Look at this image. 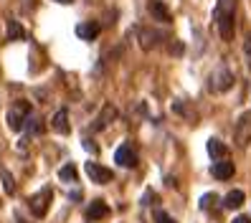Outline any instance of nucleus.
Wrapping results in <instances>:
<instances>
[{
    "label": "nucleus",
    "mask_w": 251,
    "mask_h": 223,
    "mask_svg": "<svg viewBox=\"0 0 251 223\" xmlns=\"http://www.w3.org/2000/svg\"><path fill=\"white\" fill-rule=\"evenodd\" d=\"M224 205L231 208V211H233V208H241L244 205V190H231L228 196L224 198Z\"/></svg>",
    "instance_id": "nucleus-17"
},
{
    "label": "nucleus",
    "mask_w": 251,
    "mask_h": 223,
    "mask_svg": "<svg viewBox=\"0 0 251 223\" xmlns=\"http://www.w3.org/2000/svg\"><path fill=\"white\" fill-rule=\"evenodd\" d=\"M236 142H239L241 147H246L251 142V112H244L239 117V122H236Z\"/></svg>",
    "instance_id": "nucleus-6"
},
{
    "label": "nucleus",
    "mask_w": 251,
    "mask_h": 223,
    "mask_svg": "<svg viewBox=\"0 0 251 223\" xmlns=\"http://www.w3.org/2000/svg\"><path fill=\"white\" fill-rule=\"evenodd\" d=\"M84 147H86V150H89V152H97V145H94L92 140H84Z\"/></svg>",
    "instance_id": "nucleus-24"
},
{
    "label": "nucleus",
    "mask_w": 251,
    "mask_h": 223,
    "mask_svg": "<svg viewBox=\"0 0 251 223\" xmlns=\"http://www.w3.org/2000/svg\"><path fill=\"white\" fill-rule=\"evenodd\" d=\"M114 162L120 168H137V162H140V157H137V147L132 145V142H125L120 150L114 152Z\"/></svg>",
    "instance_id": "nucleus-3"
},
{
    "label": "nucleus",
    "mask_w": 251,
    "mask_h": 223,
    "mask_svg": "<svg viewBox=\"0 0 251 223\" xmlns=\"http://www.w3.org/2000/svg\"><path fill=\"white\" fill-rule=\"evenodd\" d=\"M53 3H61V5H71L74 0H53Z\"/></svg>",
    "instance_id": "nucleus-26"
},
{
    "label": "nucleus",
    "mask_w": 251,
    "mask_h": 223,
    "mask_svg": "<svg viewBox=\"0 0 251 223\" xmlns=\"http://www.w3.org/2000/svg\"><path fill=\"white\" fill-rule=\"evenodd\" d=\"M114 117H117L114 107H104V114H99V117H97V122L92 124V132H99V129H104V127L109 124V120H114Z\"/></svg>",
    "instance_id": "nucleus-15"
},
{
    "label": "nucleus",
    "mask_w": 251,
    "mask_h": 223,
    "mask_svg": "<svg viewBox=\"0 0 251 223\" xmlns=\"http://www.w3.org/2000/svg\"><path fill=\"white\" fill-rule=\"evenodd\" d=\"M99 31H101V25H99L97 21H86V23L76 25V36H79L81 41H97Z\"/></svg>",
    "instance_id": "nucleus-9"
},
{
    "label": "nucleus",
    "mask_w": 251,
    "mask_h": 223,
    "mask_svg": "<svg viewBox=\"0 0 251 223\" xmlns=\"http://www.w3.org/2000/svg\"><path fill=\"white\" fill-rule=\"evenodd\" d=\"M233 223H251L249 216H239V218H233Z\"/></svg>",
    "instance_id": "nucleus-25"
},
{
    "label": "nucleus",
    "mask_w": 251,
    "mask_h": 223,
    "mask_svg": "<svg viewBox=\"0 0 251 223\" xmlns=\"http://www.w3.org/2000/svg\"><path fill=\"white\" fill-rule=\"evenodd\" d=\"M244 53H246V58H249V69H251V36H249L246 43H244Z\"/></svg>",
    "instance_id": "nucleus-23"
},
{
    "label": "nucleus",
    "mask_w": 251,
    "mask_h": 223,
    "mask_svg": "<svg viewBox=\"0 0 251 223\" xmlns=\"http://www.w3.org/2000/svg\"><path fill=\"white\" fill-rule=\"evenodd\" d=\"M211 173H213L216 180H228V177H233L236 168H233V162H228V160L224 157V160H216V162H213Z\"/></svg>",
    "instance_id": "nucleus-7"
},
{
    "label": "nucleus",
    "mask_w": 251,
    "mask_h": 223,
    "mask_svg": "<svg viewBox=\"0 0 251 223\" xmlns=\"http://www.w3.org/2000/svg\"><path fill=\"white\" fill-rule=\"evenodd\" d=\"M23 120H25V114H23L18 107H13V109L8 112V127H10V129L21 132V129H23Z\"/></svg>",
    "instance_id": "nucleus-16"
},
{
    "label": "nucleus",
    "mask_w": 251,
    "mask_h": 223,
    "mask_svg": "<svg viewBox=\"0 0 251 223\" xmlns=\"http://www.w3.org/2000/svg\"><path fill=\"white\" fill-rule=\"evenodd\" d=\"M84 170H86V175H89L94 183H99V185L114 180V173H112L109 168H104V165H99V162H86Z\"/></svg>",
    "instance_id": "nucleus-5"
},
{
    "label": "nucleus",
    "mask_w": 251,
    "mask_h": 223,
    "mask_svg": "<svg viewBox=\"0 0 251 223\" xmlns=\"http://www.w3.org/2000/svg\"><path fill=\"white\" fill-rule=\"evenodd\" d=\"M23 132H28V135H41V132H43V120L36 117V114H25Z\"/></svg>",
    "instance_id": "nucleus-12"
},
{
    "label": "nucleus",
    "mask_w": 251,
    "mask_h": 223,
    "mask_svg": "<svg viewBox=\"0 0 251 223\" xmlns=\"http://www.w3.org/2000/svg\"><path fill=\"white\" fill-rule=\"evenodd\" d=\"M231 86H233V71L228 66H224V64H221L218 69H213V74L208 76V89L211 92L221 94V92H228Z\"/></svg>",
    "instance_id": "nucleus-2"
},
{
    "label": "nucleus",
    "mask_w": 251,
    "mask_h": 223,
    "mask_svg": "<svg viewBox=\"0 0 251 223\" xmlns=\"http://www.w3.org/2000/svg\"><path fill=\"white\" fill-rule=\"evenodd\" d=\"M213 18L218 25V33L224 41H233V31H236V0H218Z\"/></svg>",
    "instance_id": "nucleus-1"
},
{
    "label": "nucleus",
    "mask_w": 251,
    "mask_h": 223,
    "mask_svg": "<svg viewBox=\"0 0 251 223\" xmlns=\"http://www.w3.org/2000/svg\"><path fill=\"white\" fill-rule=\"evenodd\" d=\"M51 198H53V193H51V188H43L41 193H36V196L28 200V205H31V211H33V216H46L49 213V205H51Z\"/></svg>",
    "instance_id": "nucleus-4"
},
{
    "label": "nucleus",
    "mask_w": 251,
    "mask_h": 223,
    "mask_svg": "<svg viewBox=\"0 0 251 223\" xmlns=\"http://www.w3.org/2000/svg\"><path fill=\"white\" fill-rule=\"evenodd\" d=\"M51 129L61 132V135H69V132H71V124H69V112H66V109H61V112H56V114H53V120H51Z\"/></svg>",
    "instance_id": "nucleus-11"
},
{
    "label": "nucleus",
    "mask_w": 251,
    "mask_h": 223,
    "mask_svg": "<svg viewBox=\"0 0 251 223\" xmlns=\"http://www.w3.org/2000/svg\"><path fill=\"white\" fill-rule=\"evenodd\" d=\"M155 223H178L173 216H168L165 211H155Z\"/></svg>",
    "instance_id": "nucleus-22"
},
{
    "label": "nucleus",
    "mask_w": 251,
    "mask_h": 223,
    "mask_svg": "<svg viewBox=\"0 0 251 223\" xmlns=\"http://www.w3.org/2000/svg\"><path fill=\"white\" fill-rule=\"evenodd\" d=\"M216 203H218V196H216V193H205V196L201 198V208H203V211H211Z\"/></svg>",
    "instance_id": "nucleus-21"
},
{
    "label": "nucleus",
    "mask_w": 251,
    "mask_h": 223,
    "mask_svg": "<svg viewBox=\"0 0 251 223\" xmlns=\"http://www.w3.org/2000/svg\"><path fill=\"white\" fill-rule=\"evenodd\" d=\"M157 33H152V31H145V28H142V31H140V46L142 49H152L155 46V43H157Z\"/></svg>",
    "instance_id": "nucleus-20"
},
{
    "label": "nucleus",
    "mask_w": 251,
    "mask_h": 223,
    "mask_svg": "<svg viewBox=\"0 0 251 223\" xmlns=\"http://www.w3.org/2000/svg\"><path fill=\"white\" fill-rule=\"evenodd\" d=\"M226 152H228V150H226V145L221 142V140H216V137L208 140V155H211L213 160H224Z\"/></svg>",
    "instance_id": "nucleus-14"
},
{
    "label": "nucleus",
    "mask_w": 251,
    "mask_h": 223,
    "mask_svg": "<svg viewBox=\"0 0 251 223\" xmlns=\"http://www.w3.org/2000/svg\"><path fill=\"white\" fill-rule=\"evenodd\" d=\"M150 16L155 18V21H162V23H173V13L168 10V5L162 3V0H150Z\"/></svg>",
    "instance_id": "nucleus-8"
},
{
    "label": "nucleus",
    "mask_w": 251,
    "mask_h": 223,
    "mask_svg": "<svg viewBox=\"0 0 251 223\" xmlns=\"http://www.w3.org/2000/svg\"><path fill=\"white\" fill-rule=\"evenodd\" d=\"M76 177H79V173H76V168H74L71 162L58 170V180H61V183H76Z\"/></svg>",
    "instance_id": "nucleus-18"
},
{
    "label": "nucleus",
    "mask_w": 251,
    "mask_h": 223,
    "mask_svg": "<svg viewBox=\"0 0 251 223\" xmlns=\"http://www.w3.org/2000/svg\"><path fill=\"white\" fill-rule=\"evenodd\" d=\"M109 216V205L104 200H94L89 203V208H86V221H101Z\"/></svg>",
    "instance_id": "nucleus-10"
},
{
    "label": "nucleus",
    "mask_w": 251,
    "mask_h": 223,
    "mask_svg": "<svg viewBox=\"0 0 251 223\" xmlns=\"http://www.w3.org/2000/svg\"><path fill=\"white\" fill-rule=\"evenodd\" d=\"M0 180H3V188H5L8 196H13V193H16V177H13L5 168H0Z\"/></svg>",
    "instance_id": "nucleus-19"
},
{
    "label": "nucleus",
    "mask_w": 251,
    "mask_h": 223,
    "mask_svg": "<svg viewBox=\"0 0 251 223\" xmlns=\"http://www.w3.org/2000/svg\"><path fill=\"white\" fill-rule=\"evenodd\" d=\"M8 41H23L25 38V28L18 23V21H13V18H8Z\"/></svg>",
    "instance_id": "nucleus-13"
}]
</instances>
